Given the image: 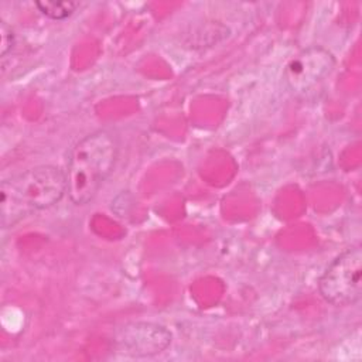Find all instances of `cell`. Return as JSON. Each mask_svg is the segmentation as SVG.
Listing matches in <instances>:
<instances>
[{
    "instance_id": "cell-1",
    "label": "cell",
    "mask_w": 362,
    "mask_h": 362,
    "mask_svg": "<svg viewBox=\"0 0 362 362\" xmlns=\"http://www.w3.org/2000/svg\"><path fill=\"white\" fill-rule=\"evenodd\" d=\"M66 194L65 171L55 165H37L1 182L0 214L3 228L24 216L51 208Z\"/></svg>"
},
{
    "instance_id": "cell-2",
    "label": "cell",
    "mask_w": 362,
    "mask_h": 362,
    "mask_svg": "<svg viewBox=\"0 0 362 362\" xmlns=\"http://www.w3.org/2000/svg\"><path fill=\"white\" fill-rule=\"evenodd\" d=\"M119 153L113 133L96 130L71 148L65 170L66 194L75 205L90 202L112 174Z\"/></svg>"
},
{
    "instance_id": "cell-3",
    "label": "cell",
    "mask_w": 362,
    "mask_h": 362,
    "mask_svg": "<svg viewBox=\"0 0 362 362\" xmlns=\"http://www.w3.org/2000/svg\"><path fill=\"white\" fill-rule=\"evenodd\" d=\"M321 297L335 305H354L362 296V250L354 246L335 257L318 281Z\"/></svg>"
},
{
    "instance_id": "cell-4",
    "label": "cell",
    "mask_w": 362,
    "mask_h": 362,
    "mask_svg": "<svg viewBox=\"0 0 362 362\" xmlns=\"http://www.w3.org/2000/svg\"><path fill=\"white\" fill-rule=\"evenodd\" d=\"M171 338V332L160 324L133 321L115 332L113 346L126 356L147 358L164 352L170 346Z\"/></svg>"
},
{
    "instance_id": "cell-5",
    "label": "cell",
    "mask_w": 362,
    "mask_h": 362,
    "mask_svg": "<svg viewBox=\"0 0 362 362\" xmlns=\"http://www.w3.org/2000/svg\"><path fill=\"white\" fill-rule=\"evenodd\" d=\"M334 66V55L320 45H313L300 51L287 64L284 79L294 93H304L327 78Z\"/></svg>"
},
{
    "instance_id": "cell-6",
    "label": "cell",
    "mask_w": 362,
    "mask_h": 362,
    "mask_svg": "<svg viewBox=\"0 0 362 362\" xmlns=\"http://www.w3.org/2000/svg\"><path fill=\"white\" fill-rule=\"evenodd\" d=\"M35 6L38 10L52 20H64L69 17L78 7V1H37Z\"/></svg>"
},
{
    "instance_id": "cell-7",
    "label": "cell",
    "mask_w": 362,
    "mask_h": 362,
    "mask_svg": "<svg viewBox=\"0 0 362 362\" xmlns=\"http://www.w3.org/2000/svg\"><path fill=\"white\" fill-rule=\"evenodd\" d=\"M14 45V33L11 27L1 20L0 21V55L4 58Z\"/></svg>"
}]
</instances>
